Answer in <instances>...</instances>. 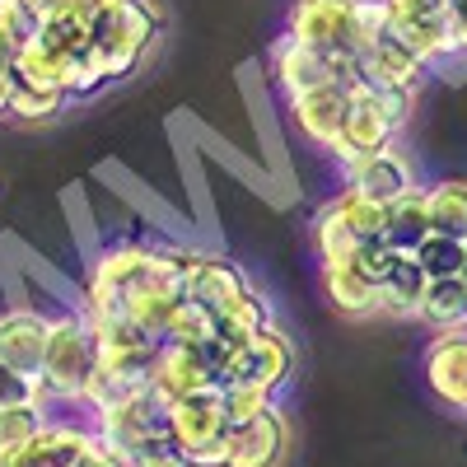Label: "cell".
Masks as SVG:
<instances>
[{"label":"cell","instance_id":"cell-1","mask_svg":"<svg viewBox=\"0 0 467 467\" xmlns=\"http://www.w3.org/2000/svg\"><path fill=\"white\" fill-rule=\"evenodd\" d=\"M383 5L379 0H290L285 33L323 57L360 61L369 37L383 33Z\"/></svg>","mask_w":467,"mask_h":467},{"label":"cell","instance_id":"cell-2","mask_svg":"<svg viewBox=\"0 0 467 467\" xmlns=\"http://www.w3.org/2000/svg\"><path fill=\"white\" fill-rule=\"evenodd\" d=\"M99 365V337L85 318V308H57L47 332V356L37 369V402L85 407V388Z\"/></svg>","mask_w":467,"mask_h":467},{"label":"cell","instance_id":"cell-3","mask_svg":"<svg viewBox=\"0 0 467 467\" xmlns=\"http://www.w3.org/2000/svg\"><path fill=\"white\" fill-rule=\"evenodd\" d=\"M164 33V10L154 0H117V5L89 28V43L103 52L108 80H131L150 57L154 37Z\"/></svg>","mask_w":467,"mask_h":467},{"label":"cell","instance_id":"cell-4","mask_svg":"<svg viewBox=\"0 0 467 467\" xmlns=\"http://www.w3.org/2000/svg\"><path fill=\"white\" fill-rule=\"evenodd\" d=\"M407 117H411V94L374 89V85L360 80L356 89H350L346 127H341V140H337V150H332V160L346 164V160H356V154H374V150L398 145Z\"/></svg>","mask_w":467,"mask_h":467},{"label":"cell","instance_id":"cell-5","mask_svg":"<svg viewBox=\"0 0 467 467\" xmlns=\"http://www.w3.org/2000/svg\"><path fill=\"white\" fill-rule=\"evenodd\" d=\"M169 431L182 449L187 467H229V411H224V388L178 398L169 407Z\"/></svg>","mask_w":467,"mask_h":467},{"label":"cell","instance_id":"cell-6","mask_svg":"<svg viewBox=\"0 0 467 467\" xmlns=\"http://www.w3.org/2000/svg\"><path fill=\"white\" fill-rule=\"evenodd\" d=\"M374 239H383V206L350 187H341L314 215V248L323 262H346Z\"/></svg>","mask_w":467,"mask_h":467},{"label":"cell","instance_id":"cell-7","mask_svg":"<svg viewBox=\"0 0 467 467\" xmlns=\"http://www.w3.org/2000/svg\"><path fill=\"white\" fill-rule=\"evenodd\" d=\"M154 262V244H112V248H99L89 271H85V318H117L122 314V299L127 290L150 271Z\"/></svg>","mask_w":467,"mask_h":467},{"label":"cell","instance_id":"cell-8","mask_svg":"<svg viewBox=\"0 0 467 467\" xmlns=\"http://www.w3.org/2000/svg\"><path fill=\"white\" fill-rule=\"evenodd\" d=\"M271 80L285 99L295 94H308V89H323V85H341V89H356L365 75H360V61H341V57H323L314 47H304L299 37L281 33L276 43H271Z\"/></svg>","mask_w":467,"mask_h":467},{"label":"cell","instance_id":"cell-9","mask_svg":"<svg viewBox=\"0 0 467 467\" xmlns=\"http://www.w3.org/2000/svg\"><path fill=\"white\" fill-rule=\"evenodd\" d=\"M224 360H229V350H224L215 337H211L206 346L164 341L160 356H154L150 388H154V398H164V402L173 407L178 398H192V393H206V388H220Z\"/></svg>","mask_w":467,"mask_h":467},{"label":"cell","instance_id":"cell-10","mask_svg":"<svg viewBox=\"0 0 467 467\" xmlns=\"http://www.w3.org/2000/svg\"><path fill=\"white\" fill-rule=\"evenodd\" d=\"M290 374H295V346L276 323H271L248 346L229 350L220 388H248V393H262V398L276 402V393L290 383Z\"/></svg>","mask_w":467,"mask_h":467},{"label":"cell","instance_id":"cell-11","mask_svg":"<svg viewBox=\"0 0 467 467\" xmlns=\"http://www.w3.org/2000/svg\"><path fill=\"white\" fill-rule=\"evenodd\" d=\"M341 187H350V192H360V197L388 206V202H398L402 192L416 187V173H411V164H407V154L388 145V150L346 160V164H341Z\"/></svg>","mask_w":467,"mask_h":467},{"label":"cell","instance_id":"cell-12","mask_svg":"<svg viewBox=\"0 0 467 467\" xmlns=\"http://www.w3.org/2000/svg\"><path fill=\"white\" fill-rule=\"evenodd\" d=\"M360 75H365V85H374V89H393V94H411L416 99V89L425 85L431 66L383 28V33L369 37V47L360 52Z\"/></svg>","mask_w":467,"mask_h":467},{"label":"cell","instance_id":"cell-13","mask_svg":"<svg viewBox=\"0 0 467 467\" xmlns=\"http://www.w3.org/2000/svg\"><path fill=\"white\" fill-rule=\"evenodd\" d=\"M47 332H52V314H37L28 304L5 308L0 314V365L37 379L43 356H47Z\"/></svg>","mask_w":467,"mask_h":467},{"label":"cell","instance_id":"cell-14","mask_svg":"<svg viewBox=\"0 0 467 467\" xmlns=\"http://www.w3.org/2000/svg\"><path fill=\"white\" fill-rule=\"evenodd\" d=\"M290 103V122L295 131L308 140V145H318V150H337L341 140V127H346V103H350V89L341 85H323V89H308V94H295L285 99Z\"/></svg>","mask_w":467,"mask_h":467},{"label":"cell","instance_id":"cell-15","mask_svg":"<svg viewBox=\"0 0 467 467\" xmlns=\"http://www.w3.org/2000/svg\"><path fill=\"white\" fill-rule=\"evenodd\" d=\"M94 440V425H75V420H47L28 444L19 449H0L5 467H75L80 453Z\"/></svg>","mask_w":467,"mask_h":467},{"label":"cell","instance_id":"cell-16","mask_svg":"<svg viewBox=\"0 0 467 467\" xmlns=\"http://www.w3.org/2000/svg\"><path fill=\"white\" fill-rule=\"evenodd\" d=\"M290 431L281 407H266L253 420H239L229 431V467H276L285 458Z\"/></svg>","mask_w":467,"mask_h":467},{"label":"cell","instance_id":"cell-17","mask_svg":"<svg viewBox=\"0 0 467 467\" xmlns=\"http://www.w3.org/2000/svg\"><path fill=\"white\" fill-rule=\"evenodd\" d=\"M425 383L431 393L467 411V332H440L425 350Z\"/></svg>","mask_w":467,"mask_h":467},{"label":"cell","instance_id":"cell-18","mask_svg":"<svg viewBox=\"0 0 467 467\" xmlns=\"http://www.w3.org/2000/svg\"><path fill=\"white\" fill-rule=\"evenodd\" d=\"M248 285L253 281L244 276V266H234L220 253H197V262H192V271H187V299L206 304L211 314H224Z\"/></svg>","mask_w":467,"mask_h":467},{"label":"cell","instance_id":"cell-19","mask_svg":"<svg viewBox=\"0 0 467 467\" xmlns=\"http://www.w3.org/2000/svg\"><path fill=\"white\" fill-rule=\"evenodd\" d=\"M323 295H327V304L337 308V314H346V318L379 314V281L369 276L356 257L323 262Z\"/></svg>","mask_w":467,"mask_h":467},{"label":"cell","instance_id":"cell-20","mask_svg":"<svg viewBox=\"0 0 467 467\" xmlns=\"http://www.w3.org/2000/svg\"><path fill=\"white\" fill-rule=\"evenodd\" d=\"M431 234L435 224H431V206H425V187H411L398 202L383 206V244L393 253H416Z\"/></svg>","mask_w":467,"mask_h":467},{"label":"cell","instance_id":"cell-21","mask_svg":"<svg viewBox=\"0 0 467 467\" xmlns=\"http://www.w3.org/2000/svg\"><path fill=\"white\" fill-rule=\"evenodd\" d=\"M425 285H431V276L420 271V262L411 253H398L393 262H388V271L379 276V314L416 318V308L425 299Z\"/></svg>","mask_w":467,"mask_h":467},{"label":"cell","instance_id":"cell-22","mask_svg":"<svg viewBox=\"0 0 467 467\" xmlns=\"http://www.w3.org/2000/svg\"><path fill=\"white\" fill-rule=\"evenodd\" d=\"M271 323V304H266V295L257 290V285H248L239 299H234L224 314H215V341L224 346V350H239V346H248L257 332H266Z\"/></svg>","mask_w":467,"mask_h":467},{"label":"cell","instance_id":"cell-23","mask_svg":"<svg viewBox=\"0 0 467 467\" xmlns=\"http://www.w3.org/2000/svg\"><path fill=\"white\" fill-rule=\"evenodd\" d=\"M416 318L431 332H467V281L462 276H440L425 285V299Z\"/></svg>","mask_w":467,"mask_h":467},{"label":"cell","instance_id":"cell-24","mask_svg":"<svg viewBox=\"0 0 467 467\" xmlns=\"http://www.w3.org/2000/svg\"><path fill=\"white\" fill-rule=\"evenodd\" d=\"M425 206H431L435 234H449V239L467 244V182L449 178V182L425 187Z\"/></svg>","mask_w":467,"mask_h":467},{"label":"cell","instance_id":"cell-25","mask_svg":"<svg viewBox=\"0 0 467 467\" xmlns=\"http://www.w3.org/2000/svg\"><path fill=\"white\" fill-rule=\"evenodd\" d=\"M66 103L70 94L57 85H37V80H24V75H15V85H10V117H19V122H47V117L66 112Z\"/></svg>","mask_w":467,"mask_h":467},{"label":"cell","instance_id":"cell-26","mask_svg":"<svg viewBox=\"0 0 467 467\" xmlns=\"http://www.w3.org/2000/svg\"><path fill=\"white\" fill-rule=\"evenodd\" d=\"M215 337V314L197 299H178V308L169 314V327H164V341H182V346H206Z\"/></svg>","mask_w":467,"mask_h":467},{"label":"cell","instance_id":"cell-27","mask_svg":"<svg viewBox=\"0 0 467 467\" xmlns=\"http://www.w3.org/2000/svg\"><path fill=\"white\" fill-rule=\"evenodd\" d=\"M47 425L43 402H19V407H0V449H19Z\"/></svg>","mask_w":467,"mask_h":467},{"label":"cell","instance_id":"cell-28","mask_svg":"<svg viewBox=\"0 0 467 467\" xmlns=\"http://www.w3.org/2000/svg\"><path fill=\"white\" fill-rule=\"evenodd\" d=\"M411 257L420 262V271H425L431 281H440V276H458V271H462V244L449 239V234H431V239H425Z\"/></svg>","mask_w":467,"mask_h":467},{"label":"cell","instance_id":"cell-29","mask_svg":"<svg viewBox=\"0 0 467 467\" xmlns=\"http://www.w3.org/2000/svg\"><path fill=\"white\" fill-rule=\"evenodd\" d=\"M127 453H131V467H187V462H182V449H178V440H173V431H150V435H140Z\"/></svg>","mask_w":467,"mask_h":467},{"label":"cell","instance_id":"cell-30","mask_svg":"<svg viewBox=\"0 0 467 467\" xmlns=\"http://www.w3.org/2000/svg\"><path fill=\"white\" fill-rule=\"evenodd\" d=\"M0 24L19 37V47H28L33 37L43 33L47 15H43V5H37V0H0Z\"/></svg>","mask_w":467,"mask_h":467},{"label":"cell","instance_id":"cell-31","mask_svg":"<svg viewBox=\"0 0 467 467\" xmlns=\"http://www.w3.org/2000/svg\"><path fill=\"white\" fill-rule=\"evenodd\" d=\"M19 402H37V379L0 365V407H19Z\"/></svg>","mask_w":467,"mask_h":467},{"label":"cell","instance_id":"cell-32","mask_svg":"<svg viewBox=\"0 0 467 467\" xmlns=\"http://www.w3.org/2000/svg\"><path fill=\"white\" fill-rule=\"evenodd\" d=\"M266 407H276V402L262 398V393H248V388H224V411H229V425L253 420V416H257V411H266Z\"/></svg>","mask_w":467,"mask_h":467},{"label":"cell","instance_id":"cell-33","mask_svg":"<svg viewBox=\"0 0 467 467\" xmlns=\"http://www.w3.org/2000/svg\"><path fill=\"white\" fill-rule=\"evenodd\" d=\"M75 467H131V453H122L117 444H108V440H89V449L80 453V462Z\"/></svg>","mask_w":467,"mask_h":467},{"label":"cell","instance_id":"cell-34","mask_svg":"<svg viewBox=\"0 0 467 467\" xmlns=\"http://www.w3.org/2000/svg\"><path fill=\"white\" fill-rule=\"evenodd\" d=\"M19 37L5 28V24H0V70H15V61H19Z\"/></svg>","mask_w":467,"mask_h":467},{"label":"cell","instance_id":"cell-35","mask_svg":"<svg viewBox=\"0 0 467 467\" xmlns=\"http://www.w3.org/2000/svg\"><path fill=\"white\" fill-rule=\"evenodd\" d=\"M449 28H453V57L467 61V15H449Z\"/></svg>","mask_w":467,"mask_h":467},{"label":"cell","instance_id":"cell-36","mask_svg":"<svg viewBox=\"0 0 467 467\" xmlns=\"http://www.w3.org/2000/svg\"><path fill=\"white\" fill-rule=\"evenodd\" d=\"M10 85H15V75L0 70V117H10Z\"/></svg>","mask_w":467,"mask_h":467},{"label":"cell","instance_id":"cell-37","mask_svg":"<svg viewBox=\"0 0 467 467\" xmlns=\"http://www.w3.org/2000/svg\"><path fill=\"white\" fill-rule=\"evenodd\" d=\"M37 5H43V15H47V19H52V15H61V10H66V5H70V0H37Z\"/></svg>","mask_w":467,"mask_h":467},{"label":"cell","instance_id":"cell-38","mask_svg":"<svg viewBox=\"0 0 467 467\" xmlns=\"http://www.w3.org/2000/svg\"><path fill=\"white\" fill-rule=\"evenodd\" d=\"M458 276L467 281V244H462V271H458Z\"/></svg>","mask_w":467,"mask_h":467},{"label":"cell","instance_id":"cell-39","mask_svg":"<svg viewBox=\"0 0 467 467\" xmlns=\"http://www.w3.org/2000/svg\"><path fill=\"white\" fill-rule=\"evenodd\" d=\"M0 467H5V453H0Z\"/></svg>","mask_w":467,"mask_h":467}]
</instances>
